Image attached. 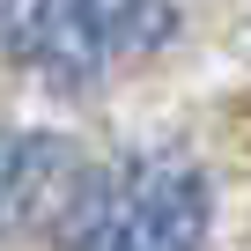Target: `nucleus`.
I'll use <instances>...</instances> for the list:
<instances>
[{
    "instance_id": "f03ea898",
    "label": "nucleus",
    "mask_w": 251,
    "mask_h": 251,
    "mask_svg": "<svg viewBox=\"0 0 251 251\" xmlns=\"http://www.w3.org/2000/svg\"><path fill=\"white\" fill-rule=\"evenodd\" d=\"M207 177L185 155H133L89 170L74 192L59 244L67 251H207Z\"/></svg>"
},
{
    "instance_id": "f257e3e1",
    "label": "nucleus",
    "mask_w": 251,
    "mask_h": 251,
    "mask_svg": "<svg viewBox=\"0 0 251 251\" xmlns=\"http://www.w3.org/2000/svg\"><path fill=\"white\" fill-rule=\"evenodd\" d=\"M177 30V0H0V52L52 89H96Z\"/></svg>"
},
{
    "instance_id": "7ed1b4c3",
    "label": "nucleus",
    "mask_w": 251,
    "mask_h": 251,
    "mask_svg": "<svg viewBox=\"0 0 251 251\" xmlns=\"http://www.w3.org/2000/svg\"><path fill=\"white\" fill-rule=\"evenodd\" d=\"M81 185L89 177H81V163H74L67 141H52V133H8V126H0V236H15V229H30L45 214L67 222V207H74Z\"/></svg>"
}]
</instances>
